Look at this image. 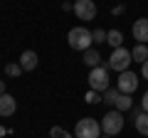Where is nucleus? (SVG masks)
Instances as JSON below:
<instances>
[{
  "label": "nucleus",
  "mask_w": 148,
  "mask_h": 138,
  "mask_svg": "<svg viewBox=\"0 0 148 138\" xmlns=\"http://www.w3.org/2000/svg\"><path fill=\"white\" fill-rule=\"evenodd\" d=\"M74 138H101V121L96 118H79L74 128Z\"/></svg>",
  "instance_id": "obj_2"
},
{
  "label": "nucleus",
  "mask_w": 148,
  "mask_h": 138,
  "mask_svg": "<svg viewBox=\"0 0 148 138\" xmlns=\"http://www.w3.org/2000/svg\"><path fill=\"white\" fill-rule=\"evenodd\" d=\"M101 131H104V136H119L123 131V113L116 111V109L104 113V118H101Z\"/></svg>",
  "instance_id": "obj_3"
},
{
  "label": "nucleus",
  "mask_w": 148,
  "mask_h": 138,
  "mask_svg": "<svg viewBox=\"0 0 148 138\" xmlns=\"http://www.w3.org/2000/svg\"><path fill=\"white\" fill-rule=\"evenodd\" d=\"M67 42H69V47L77 49V52H86V49H91L94 37H91V30H86L84 25H79V27H72V30L67 32Z\"/></svg>",
  "instance_id": "obj_1"
},
{
  "label": "nucleus",
  "mask_w": 148,
  "mask_h": 138,
  "mask_svg": "<svg viewBox=\"0 0 148 138\" xmlns=\"http://www.w3.org/2000/svg\"><path fill=\"white\" fill-rule=\"evenodd\" d=\"M20 67H22V72H32V69H37V52L25 49V52L20 54Z\"/></svg>",
  "instance_id": "obj_10"
},
{
  "label": "nucleus",
  "mask_w": 148,
  "mask_h": 138,
  "mask_svg": "<svg viewBox=\"0 0 148 138\" xmlns=\"http://www.w3.org/2000/svg\"><path fill=\"white\" fill-rule=\"evenodd\" d=\"M133 123H136V131H138V133H143V136L148 138V113H146V111H141L136 118H133Z\"/></svg>",
  "instance_id": "obj_14"
},
{
  "label": "nucleus",
  "mask_w": 148,
  "mask_h": 138,
  "mask_svg": "<svg viewBox=\"0 0 148 138\" xmlns=\"http://www.w3.org/2000/svg\"><path fill=\"white\" fill-rule=\"evenodd\" d=\"M133 32V40H138V44H146L148 42V17H138L131 27Z\"/></svg>",
  "instance_id": "obj_8"
},
{
  "label": "nucleus",
  "mask_w": 148,
  "mask_h": 138,
  "mask_svg": "<svg viewBox=\"0 0 148 138\" xmlns=\"http://www.w3.org/2000/svg\"><path fill=\"white\" fill-rule=\"evenodd\" d=\"M62 10H64V12H69V10H74V3H62Z\"/></svg>",
  "instance_id": "obj_23"
},
{
  "label": "nucleus",
  "mask_w": 148,
  "mask_h": 138,
  "mask_svg": "<svg viewBox=\"0 0 148 138\" xmlns=\"http://www.w3.org/2000/svg\"><path fill=\"white\" fill-rule=\"evenodd\" d=\"M74 15L84 22L94 20L96 17V3L94 0H74Z\"/></svg>",
  "instance_id": "obj_6"
},
{
  "label": "nucleus",
  "mask_w": 148,
  "mask_h": 138,
  "mask_svg": "<svg viewBox=\"0 0 148 138\" xmlns=\"http://www.w3.org/2000/svg\"><path fill=\"white\" fill-rule=\"evenodd\" d=\"M0 94H5V81L0 79Z\"/></svg>",
  "instance_id": "obj_25"
},
{
  "label": "nucleus",
  "mask_w": 148,
  "mask_h": 138,
  "mask_svg": "<svg viewBox=\"0 0 148 138\" xmlns=\"http://www.w3.org/2000/svg\"><path fill=\"white\" fill-rule=\"evenodd\" d=\"M49 138H72V136H69L62 126H52L49 128Z\"/></svg>",
  "instance_id": "obj_18"
},
{
  "label": "nucleus",
  "mask_w": 148,
  "mask_h": 138,
  "mask_svg": "<svg viewBox=\"0 0 148 138\" xmlns=\"http://www.w3.org/2000/svg\"><path fill=\"white\" fill-rule=\"evenodd\" d=\"M101 138H111V136H101Z\"/></svg>",
  "instance_id": "obj_27"
},
{
  "label": "nucleus",
  "mask_w": 148,
  "mask_h": 138,
  "mask_svg": "<svg viewBox=\"0 0 148 138\" xmlns=\"http://www.w3.org/2000/svg\"><path fill=\"white\" fill-rule=\"evenodd\" d=\"M133 62V57H131V49H126V47H119V49H114L111 52V57H109V69H114V72H126L128 69V64Z\"/></svg>",
  "instance_id": "obj_4"
},
{
  "label": "nucleus",
  "mask_w": 148,
  "mask_h": 138,
  "mask_svg": "<svg viewBox=\"0 0 148 138\" xmlns=\"http://www.w3.org/2000/svg\"><path fill=\"white\" fill-rule=\"evenodd\" d=\"M84 101H86V104H99L101 94H99V91H94V89H89V91H86V96H84Z\"/></svg>",
  "instance_id": "obj_19"
},
{
  "label": "nucleus",
  "mask_w": 148,
  "mask_h": 138,
  "mask_svg": "<svg viewBox=\"0 0 148 138\" xmlns=\"http://www.w3.org/2000/svg\"><path fill=\"white\" fill-rule=\"evenodd\" d=\"M133 109V99H131V94H119V99H116V111H131Z\"/></svg>",
  "instance_id": "obj_12"
},
{
  "label": "nucleus",
  "mask_w": 148,
  "mask_h": 138,
  "mask_svg": "<svg viewBox=\"0 0 148 138\" xmlns=\"http://www.w3.org/2000/svg\"><path fill=\"white\" fill-rule=\"evenodd\" d=\"M0 136H5V128H3V126H0Z\"/></svg>",
  "instance_id": "obj_26"
},
{
  "label": "nucleus",
  "mask_w": 148,
  "mask_h": 138,
  "mask_svg": "<svg viewBox=\"0 0 148 138\" xmlns=\"http://www.w3.org/2000/svg\"><path fill=\"white\" fill-rule=\"evenodd\" d=\"M119 94H121L119 89H106L104 94H101V99H104V104H109V106H116V99H119Z\"/></svg>",
  "instance_id": "obj_16"
},
{
  "label": "nucleus",
  "mask_w": 148,
  "mask_h": 138,
  "mask_svg": "<svg viewBox=\"0 0 148 138\" xmlns=\"http://www.w3.org/2000/svg\"><path fill=\"white\" fill-rule=\"evenodd\" d=\"M141 74H143V79H148V59L141 64Z\"/></svg>",
  "instance_id": "obj_22"
},
{
  "label": "nucleus",
  "mask_w": 148,
  "mask_h": 138,
  "mask_svg": "<svg viewBox=\"0 0 148 138\" xmlns=\"http://www.w3.org/2000/svg\"><path fill=\"white\" fill-rule=\"evenodd\" d=\"M89 89L99 91V94H104L109 89V72H106V67H96L89 72Z\"/></svg>",
  "instance_id": "obj_5"
},
{
  "label": "nucleus",
  "mask_w": 148,
  "mask_h": 138,
  "mask_svg": "<svg viewBox=\"0 0 148 138\" xmlns=\"http://www.w3.org/2000/svg\"><path fill=\"white\" fill-rule=\"evenodd\" d=\"M131 57H133V62H146L148 59V44H136V47L131 49Z\"/></svg>",
  "instance_id": "obj_15"
},
{
  "label": "nucleus",
  "mask_w": 148,
  "mask_h": 138,
  "mask_svg": "<svg viewBox=\"0 0 148 138\" xmlns=\"http://www.w3.org/2000/svg\"><path fill=\"white\" fill-rule=\"evenodd\" d=\"M141 111H146V113H148V91L143 94V99H141Z\"/></svg>",
  "instance_id": "obj_21"
},
{
  "label": "nucleus",
  "mask_w": 148,
  "mask_h": 138,
  "mask_svg": "<svg viewBox=\"0 0 148 138\" xmlns=\"http://www.w3.org/2000/svg\"><path fill=\"white\" fill-rule=\"evenodd\" d=\"M106 42H109L114 49H119V47H123V35L119 30H109L106 32Z\"/></svg>",
  "instance_id": "obj_13"
},
{
  "label": "nucleus",
  "mask_w": 148,
  "mask_h": 138,
  "mask_svg": "<svg viewBox=\"0 0 148 138\" xmlns=\"http://www.w3.org/2000/svg\"><path fill=\"white\" fill-rule=\"evenodd\" d=\"M116 89L121 91V94H133V91L138 89V74H133L131 69L121 72V74H119V81H116Z\"/></svg>",
  "instance_id": "obj_7"
},
{
  "label": "nucleus",
  "mask_w": 148,
  "mask_h": 138,
  "mask_svg": "<svg viewBox=\"0 0 148 138\" xmlns=\"http://www.w3.org/2000/svg\"><path fill=\"white\" fill-rule=\"evenodd\" d=\"M15 109H17V104H15V99H12L8 91H5V94H0V116H3V118L12 116Z\"/></svg>",
  "instance_id": "obj_9"
},
{
  "label": "nucleus",
  "mask_w": 148,
  "mask_h": 138,
  "mask_svg": "<svg viewBox=\"0 0 148 138\" xmlns=\"http://www.w3.org/2000/svg\"><path fill=\"white\" fill-rule=\"evenodd\" d=\"M91 37H94L96 44H104V42H106V32H104V30H94V32H91Z\"/></svg>",
  "instance_id": "obj_20"
},
{
  "label": "nucleus",
  "mask_w": 148,
  "mask_h": 138,
  "mask_svg": "<svg viewBox=\"0 0 148 138\" xmlns=\"http://www.w3.org/2000/svg\"><path fill=\"white\" fill-rule=\"evenodd\" d=\"M123 10H126V8H123V5H116V8H114V15H121Z\"/></svg>",
  "instance_id": "obj_24"
},
{
  "label": "nucleus",
  "mask_w": 148,
  "mask_h": 138,
  "mask_svg": "<svg viewBox=\"0 0 148 138\" xmlns=\"http://www.w3.org/2000/svg\"><path fill=\"white\" fill-rule=\"evenodd\" d=\"M5 74L12 77V79H17V77L22 74V67L20 64H5Z\"/></svg>",
  "instance_id": "obj_17"
},
{
  "label": "nucleus",
  "mask_w": 148,
  "mask_h": 138,
  "mask_svg": "<svg viewBox=\"0 0 148 138\" xmlns=\"http://www.w3.org/2000/svg\"><path fill=\"white\" fill-rule=\"evenodd\" d=\"M84 64L91 67V69L101 67V54L96 52V49H86V52H84Z\"/></svg>",
  "instance_id": "obj_11"
}]
</instances>
